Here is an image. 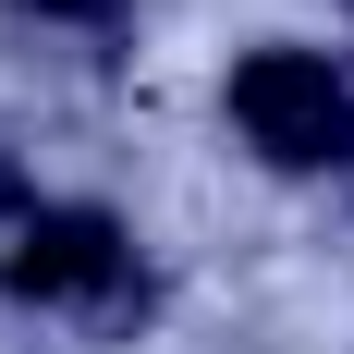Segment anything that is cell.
<instances>
[{
	"label": "cell",
	"instance_id": "cell-1",
	"mask_svg": "<svg viewBox=\"0 0 354 354\" xmlns=\"http://www.w3.org/2000/svg\"><path fill=\"white\" fill-rule=\"evenodd\" d=\"M232 122H245V147L281 159V171H318V159L354 147V98H342V73H330L318 49H257V62L232 73Z\"/></svg>",
	"mask_w": 354,
	"mask_h": 354
},
{
	"label": "cell",
	"instance_id": "cell-2",
	"mask_svg": "<svg viewBox=\"0 0 354 354\" xmlns=\"http://www.w3.org/2000/svg\"><path fill=\"white\" fill-rule=\"evenodd\" d=\"M0 281L37 293V306H86V318H135V306H147L135 245H122V220H98V208H37L25 257H12Z\"/></svg>",
	"mask_w": 354,
	"mask_h": 354
},
{
	"label": "cell",
	"instance_id": "cell-3",
	"mask_svg": "<svg viewBox=\"0 0 354 354\" xmlns=\"http://www.w3.org/2000/svg\"><path fill=\"white\" fill-rule=\"evenodd\" d=\"M37 208H49V196H37V183L12 171V159H0V269L25 257V232H37Z\"/></svg>",
	"mask_w": 354,
	"mask_h": 354
},
{
	"label": "cell",
	"instance_id": "cell-4",
	"mask_svg": "<svg viewBox=\"0 0 354 354\" xmlns=\"http://www.w3.org/2000/svg\"><path fill=\"white\" fill-rule=\"evenodd\" d=\"M25 12H49V25H98L110 0H25Z\"/></svg>",
	"mask_w": 354,
	"mask_h": 354
}]
</instances>
